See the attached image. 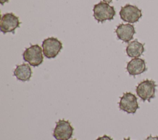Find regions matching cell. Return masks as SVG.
Here are the masks:
<instances>
[{
  "label": "cell",
  "mask_w": 158,
  "mask_h": 140,
  "mask_svg": "<svg viewBox=\"0 0 158 140\" xmlns=\"http://www.w3.org/2000/svg\"><path fill=\"white\" fill-rule=\"evenodd\" d=\"M93 17L100 23L106 20H112L116 14L115 9L108 3L101 1L93 7Z\"/></svg>",
  "instance_id": "1"
},
{
  "label": "cell",
  "mask_w": 158,
  "mask_h": 140,
  "mask_svg": "<svg viewBox=\"0 0 158 140\" xmlns=\"http://www.w3.org/2000/svg\"><path fill=\"white\" fill-rule=\"evenodd\" d=\"M42 52V49L39 45H31L23 52V58L31 66L36 67L40 66L43 61Z\"/></svg>",
  "instance_id": "2"
},
{
  "label": "cell",
  "mask_w": 158,
  "mask_h": 140,
  "mask_svg": "<svg viewBox=\"0 0 158 140\" xmlns=\"http://www.w3.org/2000/svg\"><path fill=\"white\" fill-rule=\"evenodd\" d=\"M156 82L152 80L146 79L141 82L136 88L137 95L143 101H150L155 97Z\"/></svg>",
  "instance_id": "3"
},
{
  "label": "cell",
  "mask_w": 158,
  "mask_h": 140,
  "mask_svg": "<svg viewBox=\"0 0 158 140\" xmlns=\"http://www.w3.org/2000/svg\"><path fill=\"white\" fill-rule=\"evenodd\" d=\"M73 128L71 123L64 119L59 120L56 123L53 131V136L56 140H69L72 136Z\"/></svg>",
  "instance_id": "4"
},
{
  "label": "cell",
  "mask_w": 158,
  "mask_h": 140,
  "mask_svg": "<svg viewBox=\"0 0 158 140\" xmlns=\"http://www.w3.org/2000/svg\"><path fill=\"white\" fill-rule=\"evenodd\" d=\"M43 52L47 58H54L62 49V42L56 37H48L42 42Z\"/></svg>",
  "instance_id": "5"
},
{
  "label": "cell",
  "mask_w": 158,
  "mask_h": 140,
  "mask_svg": "<svg viewBox=\"0 0 158 140\" xmlns=\"http://www.w3.org/2000/svg\"><path fill=\"white\" fill-rule=\"evenodd\" d=\"M119 15L123 21L134 23L138 21L142 17V12L137 6L128 4L121 7Z\"/></svg>",
  "instance_id": "6"
},
{
  "label": "cell",
  "mask_w": 158,
  "mask_h": 140,
  "mask_svg": "<svg viewBox=\"0 0 158 140\" xmlns=\"http://www.w3.org/2000/svg\"><path fill=\"white\" fill-rule=\"evenodd\" d=\"M118 106L120 110L128 114H135L139 109L136 96L131 92H126L120 97Z\"/></svg>",
  "instance_id": "7"
},
{
  "label": "cell",
  "mask_w": 158,
  "mask_h": 140,
  "mask_svg": "<svg viewBox=\"0 0 158 140\" xmlns=\"http://www.w3.org/2000/svg\"><path fill=\"white\" fill-rule=\"evenodd\" d=\"M20 21L18 17L13 13H6L1 17L0 21L1 31L4 34L13 33L20 26Z\"/></svg>",
  "instance_id": "8"
},
{
  "label": "cell",
  "mask_w": 158,
  "mask_h": 140,
  "mask_svg": "<svg viewBox=\"0 0 158 140\" xmlns=\"http://www.w3.org/2000/svg\"><path fill=\"white\" fill-rule=\"evenodd\" d=\"M136 31L135 27L131 24L121 23L117 26L115 33L118 39L124 42H130L133 38Z\"/></svg>",
  "instance_id": "9"
},
{
  "label": "cell",
  "mask_w": 158,
  "mask_h": 140,
  "mask_svg": "<svg viewBox=\"0 0 158 140\" xmlns=\"http://www.w3.org/2000/svg\"><path fill=\"white\" fill-rule=\"evenodd\" d=\"M126 68L130 75L133 76L139 75L146 71V62L142 58H135L127 63Z\"/></svg>",
  "instance_id": "10"
},
{
  "label": "cell",
  "mask_w": 158,
  "mask_h": 140,
  "mask_svg": "<svg viewBox=\"0 0 158 140\" xmlns=\"http://www.w3.org/2000/svg\"><path fill=\"white\" fill-rule=\"evenodd\" d=\"M14 75L20 81H28L31 77L32 71L29 64L23 63L16 66L14 71Z\"/></svg>",
  "instance_id": "11"
},
{
  "label": "cell",
  "mask_w": 158,
  "mask_h": 140,
  "mask_svg": "<svg viewBox=\"0 0 158 140\" xmlns=\"http://www.w3.org/2000/svg\"><path fill=\"white\" fill-rule=\"evenodd\" d=\"M144 52V44L138 42L137 40L129 42L126 48L127 54L131 58H138Z\"/></svg>",
  "instance_id": "12"
},
{
  "label": "cell",
  "mask_w": 158,
  "mask_h": 140,
  "mask_svg": "<svg viewBox=\"0 0 158 140\" xmlns=\"http://www.w3.org/2000/svg\"><path fill=\"white\" fill-rule=\"evenodd\" d=\"M96 140H113V139L110 136H109L106 134H104V136L99 137L98 138H97Z\"/></svg>",
  "instance_id": "13"
},
{
  "label": "cell",
  "mask_w": 158,
  "mask_h": 140,
  "mask_svg": "<svg viewBox=\"0 0 158 140\" xmlns=\"http://www.w3.org/2000/svg\"><path fill=\"white\" fill-rule=\"evenodd\" d=\"M144 140H158V136H156L155 137H153L152 135H149Z\"/></svg>",
  "instance_id": "14"
},
{
  "label": "cell",
  "mask_w": 158,
  "mask_h": 140,
  "mask_svg": "<svg viewBox=\"0 0 158 140\" xmlns=\"http://www.w3.org/2000/svg\"><path fill=\"white\" fill-rule=\"evenodd\" d=\"M8 1H9V0H0L1 4H2V5H3L6 2H7Z\"/></svg>",
  "instance_id": "15"
},
{
  "label": "cell",
  "mask_w": 158,
  "mask_h": 140,
  "mask_svg": "<svg viewBox=\"0 0 158 140\" xmlns=\"http://www.w3.org/2000/svg\"><path fill=\"white\" fill-rule=\"evenodd\" d=\"M103 1L104 2H106L107 3H110L112 1V0H103Z\"/></svg>",
  "instance_id": "16"
},
{
  "label": "cell",
  "mask_w": 158,
  "mask_h": 140,
  "mask_svg": "<svg viewBox=\"0 0 158 140\" xmlns=\"http://www.w3.org/2000/svg\"><path fill=\"white\" fill-rule=\"evenodd\" d=\"M123 140H130V138L128 137V138H124Z\"/></svg>",
  "instance_id": "17"
},
{
  "label": "cell",
  "mask_w": 158,
  "mask_h": 140,
  "mask_svg": "<svg viewBox=\"0 0 158 140\" xmlns=\"http://www.w3.org/2000/svg\"><path fill=\"white\" fill-rule=\"evenodd\" d=\"M72 140H76V139H72Z\"/></svg>",
  "instance_id": "18"
}]
</instances>
